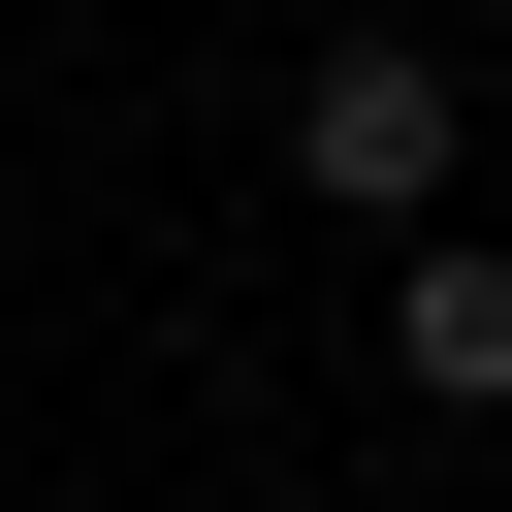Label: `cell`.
Here are the masks:
<instances>
[{"instance_id": "obj_3", "label": "cell", "mask_w": 512, "mask_h": 512, "mask_svg": "<svg viewBox=\"0 0 512 512\" xmlns=\"http://www.w3.org/2000/svg\"><path fill=\"white\" fill-rule=\"evenodd\" d=\"M480 224H512V128H480Z\"/></svg>"}, {"instance_id": "obj_2", "label": "cell", "mask_w": 512, "mask_h": 512, "mask_svg": "<svg viewBox=\"0 0 512 512\" xmlns=\"http://www.w3.org/2000/svg\"><path fill=\"white\" fill-rule=\"evenodd\" d=\"M384 384H416V416H512V224L384 256Z\"/></svg>"}, {"instance_id": "obj_1", "label": "cell", "mask_w": 512, "mask_h": 512, "mask_svg": "<svg viewBox=\"0 0 512 512\" xmlns=\"http://www.w3.org/2000/svg\"><path fill=\"white\" fill-rule=\"evenodd\" d=\"M288 160H320V192H352V224H416V192H448V160H480V96H448V64H416V32H352V64H288Z\"/></svg>"}]
</instances>
